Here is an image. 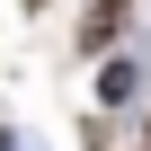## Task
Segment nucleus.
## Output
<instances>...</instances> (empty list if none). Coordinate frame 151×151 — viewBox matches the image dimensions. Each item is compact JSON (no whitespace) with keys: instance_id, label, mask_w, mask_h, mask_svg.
Listing matches in <instances>:
<instances>
[{"instance_id":"f03ea898","label":"nucleus","mask_w":151,"mask_h":151,"mask_svg":"<svg viewBox=\"0 0 151 151\" xmlns=\"http://www.w3.org/2000/svg\"><path fill=\"white\" fill-rule=\"evenodd\" d=\"M142 151H151V124H142Z\"/></svg>"},{"instance_id":"f257e3e1","label":"nucleus","mask_w":151,"mask_h":151,"mask_svg":"<svg viewBox=\"0 0 151 151\" xmlns=\"http://www.w3.org/2000/svg\"><path fill=\"white\" fill-rule=\"evenodd\" d=\"M124 18H133V0H89V9H80V53H107L124 36Z\"/></svg>"}]
</instances>
